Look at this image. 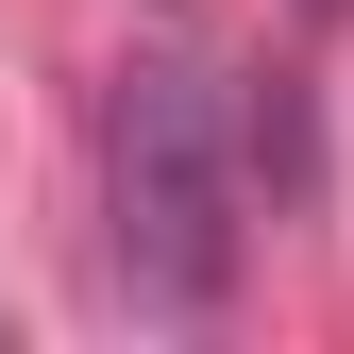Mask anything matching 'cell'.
Listing matches in <instances>:
<instances>
[{
  "instance_id": "1",
  "label": "cell",
  "mask_w": 354,
  "mask_h": 354,
  "mask_svg": "<svg viewBox=\"0 0 354 354\" xmlns=\"http://www.w3.org/2000/svg\"><path fill=\"white\" fill-rule=\"evenodd\" d=\"M102 203H118V287L169 304V321H203L219 287H236V118H219L203 68H118L102 102Z\"/></svg>"
}]
</instances>
